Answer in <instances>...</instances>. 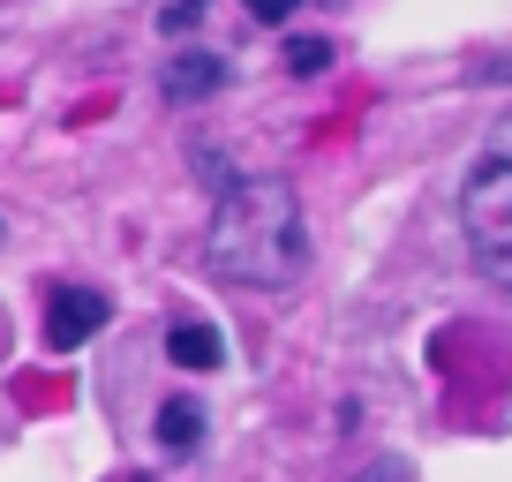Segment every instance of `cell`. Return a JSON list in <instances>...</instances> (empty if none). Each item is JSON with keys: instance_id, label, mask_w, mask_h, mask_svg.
Returning <instances> with one entry per match:
<instances>
[{"instance_id": "30bf717a", "label": "cell", "mask_w": 512, "mask_h": 482, "mask_svg": "<svg viewBox=\"0 0 512 482\" xmlns=\"http://www.w3.org/2000/svg\"><path fill=\"white\" fill-rule=\"evenodd\" d=\"M241 8H249V16H256V23H287V16H294V8H302V0H241Z\"/></svg>"}, {"instance_id": "6da1fadb", "label": "cell", "mask_w": 512, "mask_h": 482, "mask_svg": "<svg viewBox=\"0 0 512 482\" xmlns=\"http://www.w3.org/2000/svg\"><path fill=\"white\" fill-rule=\"evenodd\" d=\"M204 264L226 287H287V279H302V264H309L302 196L279 174L226 181L219 204H211V226H204Z\"/></svg>"}, {"instance_id": "9c48e42d", "label": "cell", "mask_w": 512, "mask_h": 482, "mask_svg": "<svg viewBox=\"0 0 512 482\" xmlns=\"http://www.w3.org/2000/svg\"><path fill=\"white\" fill-rule=\"evenodd\" d=\"M196 16H204V0H166V8H159V31H196Z\"/></svg>"}, {"instance_id": "277c9868", "label": "cell", "mask_w": 512, "mask_h": 482, "mask_svg": "<svg viewBox=\"0 0 512 482\" xmlns=\"http://www.w3.org/2000/svg\"><path fill=\"white\" fill-rule=\"evenodd\" d=\"M226 76H234V68H226L219 53L189 46V53H174V61L159 68V91H166V106H204V98L226 91Z\"/></svg>"}, {"instance_id": "8992f818", "label": "cell", "mask_w": 512, "mask_h": 482, "mask_svg": "<svg viewBox=\"0 0 512 482\" xmlns=\"http://www.w3.org/2000/svg\"><path fill=\"white\" fill-rule=\"evenodd\" d=\"M159 445L166 452H196L204 445V407L196 400H166L159 407Z\"/></svg>"}, {"instance_id": "7a4b0ae2", "label": "cell", "mask_w": 512, "mask_h": 482, "mask_svg": "<svg viewBox=\"0 0 512 482\" xmlns=\"http://www.w3.org/2000/svg\"><path fill=\"white\" fill-rule=\"evenodd\" d=\"M460 226H467L475 272L512 294V113L490 129V144L475 151V166L460 181Z\"/></svg>"}, {"instance_id": "8fae6325", "label": "cell", "mask_w": 512, "mask_h": 482, "mask_svg": "<svg viewBox=\"0 0 512 482\" xmlns=\"http://www.w3.org/2000/svg\"><path fill=\"white\" fill-rule=\"evenodd\" d=\"M121 482H151V475H121Z\"/></svg>"}, {"instance_id": "5b68a950", "label": "cell", "mask_w": 512, "mask_h": 482, "mask_svg": "<svg viewBox=\"0 0 512 482\" xmlns=\"http://www.w3.org/2000/svg\"><path fill=\"white\" fill-rule=\"evenodd\" d=\"M166 354H174V370H226V339L196 317L166 324Z\"/></svg>"}, {"instance_id": "ba28073f", "label": "cell", "mask_w": 512, "mask_h": 482, "mask_svg": "<svg viewBox=\"0 0 512 482\" xmlns=\"http://www.w3.org/2000/svg\"><path fill=\"white\" fill-rule=\"evenodd\" d=\"M354 482H415V467H407L400 452H384V460H369V467H362Z\"/></svg>"}, {"instance_id": "52a82bcc", "label": "cell", "mask_w": 512, "mask_h": 482, "mask_svg": "<svg viewBox=\"0 0 512 482\" xmlns=\"http://www.w3.org/2000/svg\"><path fill=\"white\" fill-rule=\"evenodd\" d=\"M332 68V38H287V76H324Z\"/></svg>"}, {"instance_id": "3957f363", "label": "cell", "mask_w": 512, "mask_h": 482, "mask_svg": "<svg viewBox=\"0 0 512 482\" xmlns=\"http://www.w3.org/2000/svg\"><path fill=\"white\" fill-rule=\"evenodd\" d=\"M106 317H113V302L98 287H53L46 294V347L53 354H76L83 339L106 332Z\"/></svg>"}]
</instances>
